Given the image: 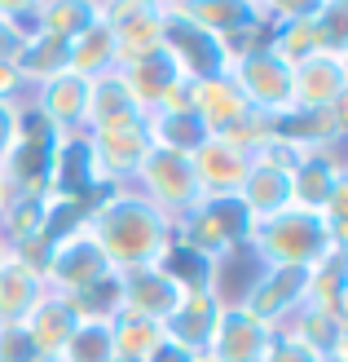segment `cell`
Segmentation results:
<instances>
[{
	"instance_id": "cell-5",
	"label": "cell",
	"mask_w": 348,
	"mask_h": 362,
	"mask_svg": "<svg viewBox=\"0 0 348 362\" xmlns=\"http://www.w3.org/2000/svg\"><path fill=\"white\" fill-rule=\"evenodd\" d=\"M133 190L145 199V204H155L172 226L203 199V190H198V181H194L190 155H172V151H150L145 155L137 177H133Z\"/></svg>"
},
{
	"instance_id": "cell-11",
	"label": "cell",
	"mask_w": 348,
	"mask_h": 362,
	"mask_svg": "<svg viewBox=\"0 0 348 362\" xmlns=\"http://www.w3.org/2000/svg\"><path fill=\"white\" fill-rule=\"evenodd\" d=\"M291 84H296V111H340L348 98V53L318 49L291 62Z\"/></svg>"
},
{
	"instance_id": "cell-32",
	"label": "cell",
	"mask_w": 348,
	"mask_h": 362,
	"mask_svg": "<svg viewBox=\"0 0 348 362\" xmlns=\"http://www.w3.org/2000/svg\"><path fill=\"white\" fill-rule=\"evenodd\" d=\"M76 314L80 318H93V322H115L124 314V274L119 269H111L106 279H97L88 292H80L76 300Z\"/></svg>"
},
{
	"instance_id": "cell-39",
	"label": "cell",
	"mask_w": 348,
	"mask_h": 362,
	"mask_svg": "<svg viewBox=\"0 0 348 362\" xmlns=\"http://www.w3.org/2000/svg\"><path fill=\"white\" fill-rule=\"evenodd\" d=\"M145 362H194V354H186L181 345H172V340H163V345L145 358Z\"/></svg>"
},
{
	"instance_id": "cell-36",
	"label": "cell",
	"mask_w": 348,
	"mask_h": 362,
	"mask_svg": "<svg viewBox=\"0 0 348 362\" xmlns=\"http://www.w3.org/2000/svg\"><path fill=\"white\" fill-rule=\"evenodd\" d=\"M40 354L31 349L23 327H0V362H35Z\"/></svg>"
},
{
	"instance_id": "cell-8",
	"label": "cell",
	"mask_w": 348,
	"mask_h": 362,
	"mask_svg": "<svg viewBox=\"0 0 348 362\" xmlns=\"http://www.w3.org/2000/svg\"><path fill=\"white\" fill-rule=\"evenodd\" d=\"M49 190L62 199H76V204L93 208L97 199L111 194V181L102 177V168L93 164V151H88L84 133H58L53 137V177Z\"/></svg>"
},
{
	"instance_id": "cell-41",
	"label": "cell",
	"mask_w": 348,
	"mask_h": 362,
	"mask_svg": "<svg viewBox=\"0 0 348 362\" xmlns=\"http://www.w3.org/2000/svg\"><path fill=\"white\" fill-rule=\"evenodd\" d=\"M194 362H212V358H208V354H198V358H194Z\"/></svg>"
},
{
	"instance_id": "cell-18",
	"label": "cell",
	"mask_w": 348,
	"mask_h": 362,
	"mask_svg": "<svg viewBox=\"0 0 348 362\" xmlns=\"http://www.w3.org/2000/svg\"><path fill=\"white\" fill-rule=\"evenodd\" d=\"M145 111L137 98L128 93V84L119 80V71L88 80V106H84V133H119V129H141Z\"/></svg>"
},
{
	"instance_id": "cell-16",
	"label": "cell",
	"mask_w": 348,
	"mask_h": 362,
	"mask_svg": "<svg viewBox=\"0 0 348 362\" xmlns=\"http://www.w3.org/2000/svg\"><path fill=\"white\" fill-rule=\"evenodd\" d=\"M27 106L40 115L53 133H84V106H88V80L76 71H62L27 93Z\"/></svg>"
},
{
	"instance_id": "cell-7",
	"label": "cell",
	"mask_w": 348,
	"mask_h": 362,
	"mask_svg": "<svg viewBox=\"0 0 348 362\" xmlns=\"http://www.w3.org/2000/svg\"><path fill=\"white\" fill-rule=\"evenodd\" d=\"M308 283H313V269L300 265H260L256 279L247 287V296L238 300L247 314H256L269 327H282L291 314H300L308 305Z\"/></svg>"
},
{
	"instance_id": "cell-43",
	"label": "cell",
	"mask_w": 348,
	"mask_h": 362,
	"mask_svg": "<svg viewBox=\"0 0 348 362\" xmlns=\"http://www.w3.org/2000/svg\"><path fill=\"white\" fill-rule=\"evenodd\" d=\"M35 362H49V358H35Z\"/></svg>"
},
{
	"instance_id": "cell-17",
	"label": "cell",
	"mask_w": 348,
	"mask_h": 362,
	"mask_svg": "<svg viewBox=\"0 0 348 362\" xmlns=\"http://www.w3.org/2000/svg\"><path fill=\"white\" fill-rule=\"evenodd\" d=\"M186 106H190L198 119H203V129H208L212 137H221V133L238 129V124L251 115L243 88L229 80V71H221V76H208V80H190V88H186Z\"/></svg>"
},
{
	"instance_id": "cell-19",
	"label": "cell",
	"mask_w": 348,
	"mask_h": 362,
	"mask_svg": "<svg viewBox=\"0 0 348 362\" xmlns=\"http://www.w3.org/2000/svg\"><path fill=\"white\" fill-rule=\"evenodd\" d=\"M181 300H186V287H181L163 265H145V269H128L124 274V314L150 318V322H168Z\"/></svg>"
},
{
	"instance_id": "cell-29",
	"label": "cell",
	"mask_w": 348,
	"mask_h": 362,
	"mask_svg": "<svg viewBox=\"0 0 348 362\" xmlns=\"http://www.w3.org/2000/svg\"><path fill=\"white\" fill-rule=\"evenodd\" d=\"M111 336H115V358H128V362H145L163 340V327L150 318H137V314H119L111 322Z\"/></svg>"
},
{
	"instance_id": "cell-42",
	"label": "cell",
	"mask_w": 348,
	"mask_h": 362,
	"mask_svg": "<svg viewBox=\"0 0 348 362\" xmlns=\"http://www.w3.org/2000/svg\"><path fill=\"white\" fill-rule=\"evenodd\" d=\"M5 252H9V247H5V243H0V261H5Z\"/></svg>"
},
{
	"instance_id": "cell-22",
	"label": "cell",
	"mask_w": 348,
	"mask_h": 362,
	"mask_svg": "<svg viewBox=\"0 0 348 362\" xmlns=\"http://www.w3.org/2000/svg\"><path fill=\"white\" fill-rule=\"evenodd\" d=\"M225 305L216 300L212 287H203V292H186V300H181V310L163 322V336L172 340V345H181L186 354H208V340L216 332V318H221Z\"/></svg>"
},
{
	"instance_id": "cell-33",
	"label": "cell",
	"mask_w": 348,
	"mask_h": 362,
	"mask_svg": "<svg viewBox=\"0 0 348 362\" xmlns=\"http://www.w3.org/2000/svg\"><path fill=\"white\" fill-rule=\"evenodd\" d=\"M40 208H44V239L49 243H58V239H66V234L84 230L88 208L76 204V199H62V194L49 190V194H40Z\"/></svg>"
},
{
	"instance_id": "cell-30",
	"label": "cell",
	"mask_w": 348,
	"mask_h": 362,
	"mask_svg": "<svg viewBox=\"0 0 348 362\" xmlns=\"http://www.w3.org/2000/svg\"><path fill=\"white\" fill-rule=\"evenodd\" d=\"M58 362H115V336H111V322L80 318V327L71 332V340H66V349L58 354Z\"/></svg>"
},
{
	"instance_id": "cell-24",
	"label": "cell",
	"mask_w": 348,
	"mask_h": 362,
	"mask_svg": "<svg viewBox=\"0 0 348 362\" xmlns=\"http://www.w3.org/2000/svg\"><path fill=\"white\" fill-rule=\"evenodd\" d=\"M44 292L49 287L40 279V269H31L13 252H5V261H0V327H18Z\"/></svg>"
},
{
	"instance_id": "cell-31",
	"label": "cell",
	"mask_w": 348,
	"mask_h": 362,
	"mask_svg": "<svg viewBox=\"0 0 348 362\" xmlns=\"http://www.w3.org/2000/svg\"><path fill=\"white\" fill-rule=\"evenodd\" d=\"M93 18H97V0H40L44 35H58V40H76Z\"/></svg>"
},
{
	"instance_id": "cell-28",
	"label": "cell",
	"mask_w": 348,
	"mask_h": 362,
	"mask_svg": "<svg viewBox=\"0 0 348 362\" xmlns=\"http://www.w3.org/2000/svg\"><path fill=\"white\" fill-rule=\"evenodd\" d=\"M308 310L331 314V318H348V269H344V252H335V257H326L322 265H313Z\"/></svg>"
},
{
	"instance_id": "cell-25",
	"label": "cell",
	"mask_w": 348,
	"mask_h": 362,
	"mask_svg": "<svg viewBox=\"0 0 348 362\" xmlns=\"http://www.w3.org/2000/svg\"><path fill=\"white\" fill-rule=\"evenodd\" d=\"M168 5H172L181 18H190L194 27H203L208 35H216L221 45L229 40V35H238V31L251 27L247 0H168Z\"/></svg>"
},
{
	"instance_id": "cell-6",
	"label": "cell",
	"mask_w": 348,
	"mask_h": 362,
	"mask_svg": "<svg viewBox=\"0 0 348 362\" xmlns=\"http://www.w3.org/2000/svg\"><path fill=\"white\" fill-rule=\"evenodd\" d=\"M106 274H111V261L102 257V247L93 243L88 230H76V234H66V239L49 243V261L40 269L44 287L66 296V300H76L80 292H88V287Z\"/></svg>"
},
{
	"instance_id": "cell-2",
	"label": "cell",
	"mask_w": 348,
	"mask_h": 362,
	"mask_svg": "<svg viewBox=\"0 0 348 362\" xmlns=\"http://www.w3.org/2000/svg\"><path fill=\"white\" fill-rule=\"evenodd\" d=\"M247 252H251L256 265H300V269H313L326 257L344 252V243L335 239V230L326 226V216L287 208L278 216L256 221L251 239H247Z\"/></svg>"
},
{
	"instance_id": "cell-12",
	"label": "cell",
	"mask_w": 348,
	"mask_h": 362,
	"mask_svg": "<svg viewBox=\"0 0 348 362\" xmlns=\"http://www.w3.org/2000/svg\"><path fill=\"white\" fill-rule=\"evenodd\" d=\"M119 71V80L128 84V93L137 98V106L145 115L159 111V106H176V102H186V88L190 80L181 76V66L168 58V49H155V53H145V58H133V62H124L115 66Z\"/></svg>"
},
{
	"instance_id": "cell-38",
	"label": "cell",
	"mask_w": 348,
	"mask_h": 362,
	"mask_svg": "<svg viewBox=\"0 0 348 362\" xmlns=\"http://www.w3.org/2000/svg\"><path fill=\"white\" fill-rule=\"evenodd\" d=\"M0 102H27V84L18 80L13 58H5V62H0Z\"/></svg>"
},
{
	"instance_id": "cell-20",
	"label": "cell",
	"mask_w": 348,
	"mask_h": 362,
	"mask_svg": "<svg viewBox=\"0 0 348 362\" xmlns=\"http://www.w3.org/2000/svg\"><path fill=\"white\" fill-rule=\"evenodd\" d=\"M18 327L27 332V340H31V349H35V354L49 358V362H58V354L66 349L71 332L80 327V314H76V305H71L66 296L44 292L40 300L31 305V314L18 322Z\"/></svg>"
},
{
	"instance_id": "cell-44",
	"label": "cell",
	"mask_w": 348,
	"mask_h": 362,
	"mask_svg": "<svg viewBox=\"0 0 348 362\" xmlns=\"http://www.w3.org/2000/svg\"><path fill=\"white\" fill-rule=\"evenodd\" d=\"M115 362H128V358H115Z\"/></svg>"
},
{
	"instance_id": "cell-9",
	"label": "cell",
	"mask_w": 348,
	"mask_h": 362,
	"mask_svg": "<svg viewBox=\"0 0 348 362\" xmlns=\"http://www.w3.org/2000/svg\"><path fill=\"white\" fill-rule=\"evenodd\" d=\"M159 5H163V49H168V58L181 66V76L186 80H208V76L229 71L225 45L216 40V35L194 27L190 18H181L168 0H159Z\"/></svg>"
},
{
	"instance_id": "cell-35",
	"label": "cell",
	"mask_w": 348,
	"mask_h": 362,
	"mask_svg": "<svg viewBox=\"0 0 348 362\" xmlns=\"http://www.w3.org/2000/svg\"><path fill=\"white\" fill-rule=\"evenodd\" d=\"M260 362H322V358L308 349L300 336H291V332H273V340H269V349H265Z\"/></svg>"
},
{
	"instance_id": "cell-27",
	"label": "cell",
	"mask_w": 348,
	"mask_h": 362,
	"mask_svg": "<svg viewBox=\"0 0 348 362\" xmlns=\"http://www.w3.org/2000/svg\"><path fill=\"white\" fill-rule=\"evenodd\" d=\"M66 49H71V71L84 76V80L106 76V71L119 66V58H115V35H111V27H106L102 9H97V18L76 35V40H66Z\"/></svg>"
},
{
	"instance_id": "cell-21",
	"label": "cell",
	"mask_w": 348,
	"mask_h": 362,
	"mask_svg": "<svg viewBox=\"0 0 348 362\" xmlns=\"http://www.w3.org/2000/svg\"><path fill=\"white\" fill-rule=\"evenodd\" d=\"M88 151H93V164L102 168V177L115 186H133V177L141 168V159L150 155V141H145V124L141 129H119V133H84Z\"/></svg>"
},
{
	"instance_id": "cell-15",
	"label": "cell",
	"mask_w": 348,
	"mask_h": 362,
	"mask_svg": "<svg viewBox=\"0 0 348 362\" xmlns=\"http://www.w3.org/2000/svg\"><path fill=\"white\" fill-rule=\"evenodd\" d=\"M194 164V181L203 199H221V194H238L247 181V168H251V151H243L238 141L229 137H208L203 146L190 155Z\"/></svg>"
},
{
	"instance_id": "cell-23",
	"label": "cell",
	"mask_w": 348,
	"mask_h": 362,
	"mask_svg": "<svg viewBox=\"0 0 348 362\" xmlns=\"http://www.w3.org/2000/svg\"><path fill=\"white\" fill-rule=\"evenodd\" d=\"M208 137H212V133L203 129V119H198L186 102H176V106H159V111L145 115V141H150V151L194 155Z\"/></svg>"
},
{
	"instance_id": "cell-40",
	"label": "cell",
	"mask_w": 348,
	"mask_h": 362,
	"mask_svg": "<svg viewBox=\"0 0 348 362\" xmlns=\"http://www.w3.org/2000/svg\"><path fill=\"white\" fill-rule=\"evenodd\" d=\"M5 204H9V181H5V173H0V212H5Z\"/></svg>"
},
{
	"instance_id": "cell-3",
	"label": "cell",
	"mask_w": 348,
	"mask_h": 362,
	"mask_svg": "<svg viewBox=\"0 0 348 362\" xmlns=\"http://www.w3.org/2000/svg\"><path fill=\"white\" fill-rule=\"evenodd\" d=\"M251 230H256V216L243 208V199L221 194V199H198V204L181 216L176 221V243H186L203 261L221 265L225 257L247 247Z\"/></svg>"
},
{
	"instance_id": "cell-13",
	"label": "cell",
	"mask_w": 348,
	"mask_h": 362,
	"mask_svg": "<svg viewBox=\"0 0 348 362\" xmlns=\"http://www.w3.org/2000/svg\"><path fill=\"white\" fill-rule=\"evenodd\" d=\"M344 186H348V168L340 151H304L296 173H291V208L322 216Z\"/></svg>"
},
{
	"instance_id": "cell-4",
	"label": "cell",
	"mask_w": 348,
	"mask_h": 362,
	"mask_svg": "<svg viewBox=\"0 0 348 362\" xmlns=\"http://www.w3.org/2000/svg\"><path fill=\"white\" fill-rule=\"evenodd\" d=\"M229 80L243 88V98L256 115H265L269 124H282L296 111V84H291V62L278 58L269 45L243 53L229 62Z\"/></svg>"
},
{
	"instance_id": "cell-14",
	"label": "cell",
	"mask_w": 348,
	"mask_h": 362,
	"mask_svg": "<svg viewBox=\"0 0 348 362\" xmlns=\"http://www.w3.org/2000/svg\"><path fill=\"white\" fill-rule=\"evenodd\" d=\"M273 340V327L247 314L243 305H225L216 318V332L208 340V358L212 362H260Z\"/></svg>"
},
{
	"instance_id": "cell-10",
	"label": "cell",
	"mask_w": 348,
	"mask_h": 362,
	"mask_svg": "<svg viewBox=\"0 0 348 362\" xmlns=\"http://www.w3.org/2000/svg\"><path fill=\"white\" fill-rule=\"evenodd\" d=\"M106 27L115 35V58L119 66L163 49V5L159 0H97Z\"/></svg>"
},
{
	"instance_id": "cell-34",
	"label": "cell",
	"mask_w": 348,
	"mask_h": 362,
	"mask_svg": "<svg viewBox=\"0 0 348 362\" xmlns=\"http://www.w3.org/2000/svg\"><path fill=\"white\" fill-rule=\"evenodd\" d=\"M0 27H5L18 45L44 35V23H40V0H0Z\"/></svg>"
},
{
	"instance_id": "cell-37",
	"label": "cell",
	"mask_w": 348,
	"mask_h": 362,
	"mask_svg": "<svg viewBox=\"0 0 348 362\" xmlns=\"http://www.w3.org/2000/svg\"><path fill=\"white\" fill-rule=\"evenodd\" d=\"M18 129H23V102H0V159L13 151Z\"/></svg>"
},
{
	"instance_id": "cell-1",
	"label": "cell",
	"mask_w": 348,
	"mask_h": 362,
	"mask_svg": "<svg viewBox=\"0 0 348 362\" xmlns=\"http://www.w3.org/2000/svg\"><path fill=\"white\" fill-rule=\"evenodd\" d=\"M84 230L93 234L102 257L119 274L159 265L168 257V247L176 243V226L155 204H145L133 186H115L106 199H97L84 216Z\"/></svg>"
},
{
	"instance_id": "cell-26",
	"label": "cell",
	"mask_w": 348,
	"mask_h": 362,
	"mask_svg": "<svg viewBox=\"0 0 348 362\" xmlns=\"http://www.w3.org/2000/svg\"><path fill=\"white\" fill-rule=\"evenodd\" d=\"M13 71H18V80H23L27 93H31L35 84H44L53 76H62V71H71V49H66V40H58V35H35V40L18 45Z\"/></svg>"
}]
</instances>
